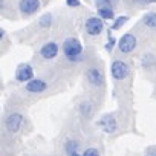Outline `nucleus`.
<instances>
[{"mask_svg":"<svg viewBox=\"0 0 156 156\" xmlns=\"http://www.w3.org/2000/svg\"><path fill=\"white\" fill-rule=\"evenodd\" d=\"M63 54L67 60L70 61H80L81 57H83V44L78 38H66L63 41Z\"/></svg>","mask_w":156,"mask_h":156,"instance_id":"nucleus-1","label":"nucleus"},{"mask_svg":"<svg viewBox=\"0 0 156 156\" xmlns=\"http://www.w3.org/2000/svg\"><path fill=\"white\" fill-rule=\"evenodd\" d=\"M136 44H138V40H136V37H135L133 34H130V32L124 34V35L118 40V43H116L118 51H119L121 54H130V52L136 48Z\"/></svg>","mask_w":156,"mask_h":156,"instance_id":"nucleus-2","label":"nucleus"},{"mask_svg":"<svg viewBox=\"0 0 156 156\" xmlns=\"http://www.w3.org/2000/svg\"><path fill=\"white\" fill-rule=\"evenodd\" d=\"M3 126H5V129H6L8 132H11V133H17V132L22 129V126H23V115L19 113V112L9 113V115L5 118Z\"/></svg>","mask_w":156,"mask_h":156,"instance_id":"nucleus-3","label":"nucleus"},{"mask_svg":"<svg viewBox=\"0 0 156 156\" xmlns=\"http://www.w3.org/2000/svg\"><path fill=\"white\" fill-rule=\"evenodd\" d=\"M129 66L126 61L122 60H113L110 64V73L115 80H124V78L129 76Z\"/></svg>","mask_w":156,"mask_h":156,"instance_id":"nucleus-4","label":"nucleus"},{"mask_svg":"<svg viewBox=\"0 0 156 156\" xmlns=\"http://www.w3.org/2000/svg\"><path fill=\"white\" fill-rule=\"evenodd\" d=\"M84 29L89 35L92 37H97L100 35L103 31H104V23H103V19L100 17H90L86 20V25H84Z\"/></svg>","mask_w":156,"mask_h":156,"instance_id":"nucleus-5","label":"nucleus"},{"mask_svg":"<svg viewBox=\"0 0 156 156\" xmlns=\"http://www.w3.org/2000/svg\"><path fill=\"white\" fill-rule=\"evenodd\" d=\"M86 80L94 87H100L104 84V73L100 67H89L86 70Z\"/></svg>","mask_w":156,"mask_h":156,"instance_id":"nucleus-6","label":"nucleus"},{"mask_svg":"<svg viewBox=\"0 0 156 156\" xmlns=\"http://www.w3.org/2000/svg\"><path fill=\"white\" fill-rule=\"evenodd\" d=\"M16 80L19 83H29L34 80V69L31 64H20L16 70Z\"/></svg>","mask_w":156,"mask_h":156,"instance_id":"nucleus-7","label":"nucleus"},{"mask_svg":"<svg viewBox=\"0 0 156 156\" xmlns=\"http://www.w3.org/2000/svg\"><path fill=\"white\" fill-rule=\"evenodd\" d=\"M40 9V0H20L19 11L23 16H32Z\"/></svg>","mask_w":156,"mask_h":156,"instance_id":"nucleus-8","label":"nucleus"},{"mask_svg":"<svg viewBox=\"0 0 156 156\" xmlns=\"http://www.w3.org/2000/svg\"><path fill=\"white\" fill-rule=\"evenodd\" d=\"M58 55V44L55 41H48L40 48V57L44 60H52Z\"/></svg>","mask_w":156,"mask_h":156,"instance_id":"nucleus-9","label":"nucleus"},{"mask_svg":"<svg viewBox=\"0 0 156 156\" xmlns=\"http://www.w3.org/2000/svg\"><path fill=\"white\" fill-rule=\"evenodd\" d=\"M25 89L29 94H41L48 89V83L44 80H41V78H34V80H31L29 83H26Z\"/></svg>","mask_w":156,"mask_h":156,"instance_id":"nucleus-10","label":"nucleus"},{"mask_svg":"<svg viewBox=\"0 0 156 156\" xmlns=\"http://www.w3.org/2000/svg\"><path fill=\"white\" fill-rule=\"evenodd\" d=\"M98 126L106 132V133H112V132H115L116 130V119L112 116V115H104L100 121H98Z\"/></svg>","mask_w":156,"mask_h":156,"instance_id":"nucleus-11","label":"nucleus"},{"mask_svg":"<svg viewBox=\"0 0 156 156\" xmlns=\"http://www.w3.org/2000/svg\"><path fill=\"white\" fill-rule=\"evenodd\" d=\"M98 16L103 20H113L115 19L113 8H98Z\"/></svg>","mask_w":156,"mask_h":156,"instance_id":"nucleus-12","label":"nucleus"},{"mask_svg":"<svg viewBox=\"0 0 156 156\" xmlns=\"http://www.w3.org/2000/svg\"><path fill=\"white\" fill-rule=\"evenodd\" d=\"M142 23L148 28H156V12H148L144 16Z\"/></svg>","mask_w":156,"mask_h":156,"instance_id":"nucleus-13","label":"nucleus"},{"mask_svg":"<svg viewBox=\"0 0 156 156\" xmlns=\"http://www.w3.org/2000/svg\"><path fill=\"white\" fill-rule=\"evenodd\" d=\"M64 148H66L67 156H70V154H73V153H78V151H76V150H78V142H76L75 139H69V141L66 142Z\"/></svg>","mask_w":156,"mask_h":156,"instance_id":"nucleus-14","label":"nucleus"},{"mask_svg":"<svg viewBox=\"0 0 156 156\" xmlns=\"http://www.w3.org/2000/svg\"><path fill=\"white\" fill-rule=\"evenodd\" d=\"M97 8H113L115 0H94Z\"/></svg>","mask_w":156,"mask_h":156,"instance_id":"nucleus-15","label":"nucleus"},{"mask_svg":"<svg viewBox=\"0 0 156 156\" xmlns=\"http://www.w3.org/2000/svg\"><path fill=\"white\" fill-rule=\"evenodd\" d=\"M80 112H81V115L89 116V115H90V112H92V106H90L87 101H83V104L80 106Z\"/></svg>","mask_w":156,"mask_h":156,"instance_id":"nucleus-16","label":"nucleus"},{"mask_svg":"<svg viewBox=\"0 0 156 156\" xmlns=\"http://www.w3.org/2000/svg\"><path fill=\"white\" fill-rule=\"evenodd\" d=\"M127 20H129V19H127L126 16H121L119 19H116V20L113 22V25H112V29H113V31L119 29V28H121V26H122V25H124V23L127 22Z\"/></svg>","mask_w":156,"mask_h":156,"instance_id":"nucleus-17","label":"nucleus"},{"mask_svg":"<svg viewBox=\"0 0 156 156\" xmlns=\"http://www.w3.org/2000/svg\"><path fill=\"white\" fill-rule=\"evenodd\" d=\"M51 23H52V17H51L49 14H46V16H43V17L40 19V26H41V28H49Z\"/></svg>","mask_w":156,"mask_h":156,"instance_id":"nucleus-18","label":"nucleus"},{"mask_svg":"<svg viewBox=\"0 0 156 156\" xmlns=\"http://www.w3.org/2000/svg\"><path fill=\"white\" fill-rule=\"evenodd\" d=\"M83 156H101V154H100L98 148H95V147H89V148L84 150Z\"/></svg>","mask_w":156,"mask_h":156,"instance_id":"nucleus-19","label":"nucleus"},{"mask_svg":"<svg viewBox=\"0 0 156 156\" xmlns=\"http://www.w3.org/2000/svg\"><path fill=\"white\" fill-rule=\"evenodd\" d=\"M66 3L70 8H78V6H80V0H66Z\"/></svg>","mask_w":156,"mask_h":156,"instance_id":"nucleus-20","label":"nucleus"},{"mask_svg":"<svg viewBox=\"0 0 156 156\" xmlns=\"http://www.w3.org/2000/svg\"><path fill=\"white\" fill-rule=\"evenodd\" d=\"M115 43H118V41H116V38L110 37V38H109V43L106 44V49H107V51H112V48H113V44H115Z\"/></svg>","mask_w":156,"mask_h":156,"instance_id":"nucleus-21","label":"nucleus"},{"mask_svg":"<svg viewBox=\"0 0 156 156\" xmlns=\"http://www.w3.org/2000/svg\"><path fill=\"white\" fill-rule=\"evenodd\" d=\"M135 3H138V5H145V3H148L150 0H133Z\"/></svg>","mask_w":156,"mask_h":156,"instance_id":"nucleus-22","label":"nucleus"},{"mask_svg":"<svg viewBox=\"0 0 156 156\" xmlns=\"http://www.w3.org/2000/svg\"><path fill=\"white\" fill-rule=\"evenodd\" d=\"M145 156H156V150H148L145 153Z\"/></svg>","mask_w":156,"mask_h":156,"instance_id":"nucleus-23","label":"nucleus"},{"mask_svg":"<svg viewBox=\"0 0 156 156\" xmlns=\"http://www.w3.org/2000/svg\"><path fill=\"white\" fill-rule=\"evenodd\" d=\"M0 37H2V40L5 38V29H0Z\"/></svg>","mask_w":156,"mask_h":156,"instance_id":"nucleus-24","label":"nucleus"},{"mask_svg":"<svg viewBox=\"0 0 156 156\" xmlns=\"http://www.w3.org/2000/svg\"><path fill=\"white\" fill-rule=\"evenodd\" d=\"M70 156H80V153H73V154H70Z\"/></svg>","mask_w":156,"mask_h":156,"instance_id":"nucleus-25","label":"nucleus"}]
</instances>
